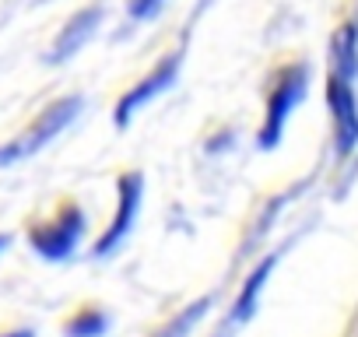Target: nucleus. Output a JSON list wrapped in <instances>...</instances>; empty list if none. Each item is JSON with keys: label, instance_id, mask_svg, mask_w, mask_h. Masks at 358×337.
I'll return each instance as SVG.
<instances>
[{"label": "nucleus", "instance_id": "1", "mask_svg": "<svg viewBox=\"0 0 358 337\" xmlns=\"http://www.w3.org/2000/svg\"><path fill=\"white\" fill-rule=\"evenodd\" d=\"M355 74H358V25L344 22L330 43V74H327V106L334 120V144L337 155H348L358 144V99H355Z\"/></svg>", "mask_w": 358, "mask_h": 337}, {"label": "nucleus", "instance_id": "2", "mask_svg": "<svg viewBox=\"0 0 358 337\" xmlns=\"http://www.w3.org/2000/svg\"><path fill=\"white\" fill-rule=\"evenodd\" d=\"M81 106H85L81 95H64V99L46 102V106L36 113V120H32L29 127H22L11 141L0 144V168L25 162L29 155H36L39 148H46L53 137H60V134L74 123V116L81 113Z\"/></svg>", "mask_w": 358, "mask_h": 337}, {"label": "nucleus", "instance_id": "3", "mask_svg": "<svg viewBox=\"0 0 358 337\" xmlns=\"http://www.w3.org/2000/svg\"><path fill=\"white\" fill-rule=\"evenodd\" d=\"M85 232V208L74 197H64L46 218L29 225V243L43 260H67Z\"/></svg>", "mask_w": 358, "mask_h": 337}, {"label": "nucleus", "instance_id": "4", "mask_svg": "<svg viewBox=\"0 0 358 337\" xmlns=\"http://www.w3.org/2000/svg\"><path fill=\"white\" fill-rule=\"evenodd\" d=\"M306 85H309L306 64H285V67L271 78L267 102H264V127H260V134H257L260 148H274V144L281 141L292 109H295V106L302 102V95H306Z\"/></svg>", "mask_w": 358, "mask_h": 337}, {"label": "nucleus", "instance_id": "5", "mask_svg": "<svg viewBox=\"0 0 358 337\" xmlns=\"http://www.w3.org/2000/svg\"><path fill=\"white\" fill-rule=\"evenodd\" d=\"M116 215L109 218V225L102 229V236L95 239V257H109L123 239L127 232L134 229V218L141 211V194H144V176L141 173H123L116 180Z\"/></svg>", "mask_w": 358, "mask_h": 337}, {"label": "nucleus", "instance_id": "6", "mask_svg": "<svg viewBox=\"0 0 358 337\" xmlns=\"http://www.w3.org/2000/svg\"><path fill=\"white\" fill-rule=\"evenodd\" d=\"M179 64H183V53H165L137 85H130L127 92H123V99L116 102V127H127L130 123V116L141 109V106H148L155 95H162V92H169L172 88V81H176V74H179Z\"/></svg>", "mask_w": 358, "mask_h": 337}, {"label": "nucleus", "instance_id": "7", "mask_svg": "<svg viewBox=\"0 0 358 337\" xmlns=\"http://www.w3.org/2000/svg\"><path fill=\"white\" fill-rule=\"evenodd\" d=\"M99 22H102V4H88V8L74 11V15L67 18V25L57 32V43H53V50H50V60H67V57H74V53L92 39V32L99 29Z\"/></svg>", "mask_w": 358, "mask_h": 337}, {"label": "nucleus", "instance_id": "8", "mask_svg": "<svg viewBox=\"0 0 358 337\" xmlns=\"http://www.w3.org/2000/svg\"><path fill=\"white\" fill-rule=\"evenodd\" d=\"M106 327H109V316L99 306H81L74 316H67L64 334L67 337H99V334H106Z\"/></svg>", "mask_w": 358, "mask_h": 337}, {"label": "nucleus", "instance_id": "9", "mask_svg": "<svg viewBox=\"0 0 358 337\" xmlns=\"http://www.w3.org/2000/svg\"><path fill=\"white\" fill-rule=\"evenodd\" d=\"M271 267H274V257H267L260 267H257V274H250V281L243 285V295L236 299V313H232V320L239 323V320H246L250 313H253V302H257V292L264 288V278L271 274Z\"/></svg>", "mask_w": 358, "mask_h": 337}, {"label": "nucleus", "instance_id": "10", "mask_svg": "<svg viewBox=\"0 0 358 337\" xmlns=\"http://www.w3.org/2000/svg\"><path fill=\"white\" fill-rule=\"evenodd\" d=\"M204 309H208V299H201V302L187 306V309L179 313V316H176V320H172V323H169V327H165L158 337H187V334H190V327L204 316Z\"/></svg>", "mask_w": 358, "mask_h": 337}, {"label": "nucleus", "instance_id": "11", "mask_svg": "<svg viewBox=\"0 0 358 337\" xmlns=\"http://www.w3.org/2000/svg\"><path fill=\"white\" fill-rule=\"evenodd\" d=\"M162 4L165 0H127V15L134 22H148V18H155L162 11Z\"/></svg>", "mask_w": 358, "mask_h": 337}, {"label": "nucleus", "instance_id": "12", "mask_svg": "<svg viewBox=\"0 0 358 337\" xmlns=\"http://www.w3.org/2000/svg\"><path fill=\"white\" fill-rule=\"evenodd\" d=\"M0 337H36L32 330H15V334H0Z\"/></svg>", "mask_w": 358, "mask_h": 337}, {"label": "nucleus", "instance_id": "13", "mask_svg": "<svg viewBox=\"0 0 358 337\" xmlns=\"http://www.w3.org/2000/svg\"><path fill=\"white\" fill-rule=\"evenodd\" d=\"M4 246H8V236H4V232H0V250H4Z\"/></svg>", "mask_w": 358, "mask_h": 337}]
</instances>
